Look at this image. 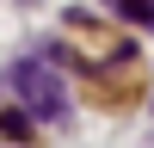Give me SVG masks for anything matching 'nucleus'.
I'll list each match as a JSON object with an SVG mask.
<instances>
[{
  "label": "nucleus",
  "instance_id": "nucleus-3",
  "mask_svg": "<svg viewBox=\"0 0 154 148\" xmlns=\"http://www.w3.org/2000/svg\"><path fill=\"white\" fill-rule=\"evenodd\" d=\"M0 130H6L12 142H25V130H31V117H25V111H6V117H0Z\"/></svg>",
  "mask_w": 154,
  "mask_h": 148
},
{
  "label": "nucleus",
  "instance_id": "nucleus-1",
  "mask_svg": "<svg viewBox=\"0 0 154 148\" xmlns=\"http://www.w3.org/2000/svg\"><path fill=\"white\" fill-rule=\"evenodd\" d=\"M6 86L19 93L25 117H43V123H62V117H68V93H62V74H56V68H43V62H12Z\"/></svg>",
  "mask_w": 154,
  "mask_h": 148
},
{
  "label": "nucleus",
  "instance_id": "nucleus-2",
  "mask_svg": "<svg viewBox=\"0 0 154 148\" xmlns=\"http://www.w3.org/2000/svg\"><path fill=\"white\" fill-rule=\"evenodd\" d=\"M105 6H117L130 25H154V0H105Z\"/></svg>",
  "mask_w": 154,
  "mask_h": 148
}]
</instances>
